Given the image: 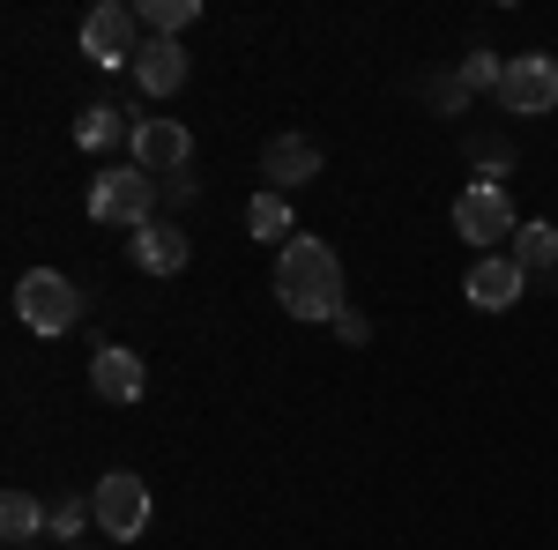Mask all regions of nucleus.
<instances>
[{"mask_svg": "<svg viewBox=\"0 0 558 550\" xmlns=\"http://www.w3.org/2000/svg\"><path fill=\"white\" fill-rule=\"evenodd\" d=\"M276 297H283L291 320H336V313H350L336 246H328V239H291V246L276 254Z\"/></svg>", "mask_w": 558, "mask_h": 550, "instance_id": "nucleus-1", "label": "nucleus"}, {"mask_svg": "<svg viewBox=\"0 0 558 550\" xmlns=\"http://www.w3.org/2000/svg\"><path fill=\"white\" fill-rule=\"evenodd\" d=\"M15 320H23L31 335H68V328L83 320V291H75L60 268H31V276L15 283Z\"/></svg>", "mask_w": 558, "mask_h": 550, "instance_id": "nucleus-2", "label": "nucleus"}, {"mask_svg": "<svg viewBox=\"0 0 558 550\" xmlns=\"http://www.w3.org/2000/svg\"><path fill=\"white\" fill-rule=\"evenodd\" d=\"M89 506H97V528H105L112 543H134V536L149 528V484H142L134 468H105L97 491H89Z\"/></svg>", "mask_w": 558, "mask_h": 550, "instance_id": "nucleus-3", "label": "nucleus"}, {"mask_svg": "<svg viewBox=\"0 0 558 550\" xmlns=\"http://www.w3.org/2000/svg\"><path fill=\"white\" fill-rule=\"evenodd\" d=\"M149 209H157V179L142 164H112L89 186V216H97V223H134V231H142Z\"/></svg>", "mask_w": 558, "mask_h": 550, "instance_id": "nucleus-4", "label": "nucleus"}, {"mask_svg": "<svg viewBox=\"0 0 558 550\" xmlns=\"http://www.w3.org/2000/svg\"><path fill=\"white\" fill-rule=\"evenodd\" d=\"M454 231L470 239L476 254H492L499 239H514V201H507V186H499V179L462 186V201H454Z\"/></svg>", "mask_w": 558, "mask_h": 550, "instance_id": "nucleus-5", "label": "nucleus"}, {"mask_svg": "<svg viewBox=\"0 0 558 550\" xmlns=\"http://www.w3.org/2000/svg\"><path fill=\"white\" fill-rule=\"evenodd\" d=\"M499 105H507L514 120H544V112H558V60L551 52H521V60H507Z\"/></svg>", "mask_w": 558, "mask_h": 550, "instance_id": "nucleus-6", "label": "nucleus"}, {"mask_svg": "<svg viewBox=\"0 0 558 550\" xmlns=\"http://www.w3.org/2000/svg\"><path fill=\"white\" fill-rule=\"evenodd\" d=\"M134 30H142V23H134V8L105 0V8H89V15H83V52L97 60V68H120V60L134 68V52H142Z\"/></svg>", "mask_w": 558, "mask_h": 550, "instance_id": "nucleus-7", "label": "nucleus"}, {"mask_svg": "<svg viewBox=\"0 0 558 550\" xmlns=\"http://www.w3.org/2000/svg\"><path fill=\"white\" fill-rule=\"evenodd\" d=\"M260 179H268V194H291L305 179H320V142L313 134H276L260 149Z\"/></svg>", "mask_w": 558, "mask_h": 550, "instance_id": "nucleus-8", "label": "nucleus"}, {"mask_svg": "<svg viewBox=\"0 0 558 550\" xmlns=\"http://www.w3.org/2000/svg\"><path fill=\"white\" fill-rule=\"evenodd\" d=\"M521 291H529V276H521V260H507V254H476L470 283H462V297H470L476 313H507V305H521Z\"/></svg>", "mask_w": 558, "mask_h": 550, "instance_id": "nucleus-9", "label": "nucleus"}, {"mask_svg": "<svg viewBox=\"0 0 558 550\" xmlns=\"http://www.w3.org/2000/svg\"><path fill=\"white\" fill-rule=\"evenodd\" d=\"M134 164L149 171V179H157V171H186V157H194V134L179 127V120H134Z\"/></svg>", "mask_w": 558, "mask_h": 550, "instance_id": "nucleus-10", "label": "nucleus"}, {"mask_svg": "<svg viewBox=\"0 0 558 550\" xmlns=\"http://www.w3.org/2000/svg\"><path fill=\"white\" fill-rule=\"evenodd\" d=\"M179 83H186V45L179 38H142V52H134V89H142V97H172Z\"/></svg>", "mask_w": 558, "mask_h": 550, "instance_id": "nucleus-11", "label": "nucleus"}, {"mask_svg": "<svg viewBox=\"0 0 558 550\" xmlns=\"http://www.w3.org/2000/svg\"><path fill=\"white\" fill-rule=\"evenodd\" d=\"M89 387H97L105 402H142V387H149V372H142V357H134V350H120V342H105V350L89 357Z\"/></svg>", "mask_w": 558, "mask_h": 550, "instance_id": "nucleus-12", "label": "nucleus"}, {"mask_svg": "<svg viewBox=\"0 0 558 550\" xmlns=\"http://www.w3.org/2000/svg\"><path fill=\"white\" fill-rule=\"evenodd\" d=\"M128 254H134V268H142V276H179L194 246H186V231H172V223H142Z\"/></svg>", "mask_w": 558, "mask_h": 550, "instance_id": "nucleus-13", "label": "nucleus"}, {"mask_svg": "<svg viewBox=\"0 0 558 550\" xmlns=\"http://www.w3.org/2000/svg\"><path fill=\"white\" fill-rule=\"evenodd\" d=\"M246 231L268 239V246H291V239H299V223H291V194H268V186H260L254 201H246Z\"/></svg>", "mask_w": 558, "mask_h": 550, "instance_id": "nucleus-14", "label": "nucleus"}, {"mask_svg": "<svg viewBox=\"0 0 558 550\" xmlns=\"http://www.w3.org/2000/svg\"><path fill=\"white\" fill-rule=\"evenodd\" d=\"M75 142H83L89 157H105V149L134 142V120H128V112H112V105H89L83 120H75Z\"/></svg>", "mask_w": 558, "mask_h": 550, "instance_id": "nucleus-15", "label": "nucleus"}, {"mask_svg": "<svg viewBox=\"0 0 558 550\" xmlns=\"http://www.w3.org/2000/svg\"><path fill=\"white\" fill-rule=\"evenodd\" d=\"M194 15H202V0H142V8H134V23H142L149 38H179Z\"/></svg>", "mask_w": 558, "mask_h": 550, "instance_id": "nucleus-16", "label": "nucleus"}, {"mask_svg": "<svg viewBox=\"0 0 558 550\" xmlns=\"http://www.w3.org/2000/svg\"><path fill=\"white\" fill-rule=\"evenodd\" d=\"M521 276H558V223H521Z\"/></svg>", "mask_w": 558, "mask_h": 550, "instance_id": "nucleus-17", "label": "nucleus"}, {"mask_svg": "<svg viewBox=\"0 0 558 550\" xmlns=\"http://www.w3.org/2000/svg\"><path fill=\"white\" fill-rule=\"evenodd\" d=\"M0 528H8V543H31V536L45 528V506L31 499V491H8V499H0Z\"/></svg>", "mask_w": 558, "mask_h": 550, "instance_id": "nucleus-18", "label": "nucleus"}, {"mask_svg": "<svg viewBox=\"0 0 558 550\" xmlns=\"http://www.w3.org/2000/svg\"><path fill=\"white\" fill-rule=\"evenodd\" d=\"M499 83H507V60H499V52H470V60H462V89H492V97H499Z\"/></svg>", "mask_w": 558, "mask_h": 550, "instance_id": "nucleus-19", "label": "nucleus"}, {"mask_svg": "<svg viewBox=\"0 0 558 550\" xmlns=\"http://www.w3.org/2000/svg\"><path fill=\"white\" fill-rule=\"evenodd\" d=\"M45 521H52V536H75L83 521H97V506H89V499H52V513H45Z\"/></svg>", "mask_w": 558, "mask_h": 550, "instance_id": "nucleus-20", "label": "nucleus"}, {"mask_svg": "<svg viewBox=\"0 0 558 550\" xmlns=\"http://www.w3.org/2000/svg\"><path fill=\"white\" fill-rule=\"evenodd\" d=\"M336 335H343V342H365V335H373V328H365L357 313H336Z\"/></svg>", "mask_w": 558, "mask_h": 550, "instance_id": "nucleus-21", "label": "nucleus"}, {"mask_svg": "<svg viewBox=\"0 0 558 550\" xmlns=\"http://www.w3.org/2000/svg\"><path fill=\"white\" fill-rule=\"evenodd\" d=\"M68 550H89V543H68Z\"/></svg>", "mask_w": 558, "mask_h": 550, "instance_id": "nucleus-22", "label": "nucleus"}]
</instances>
